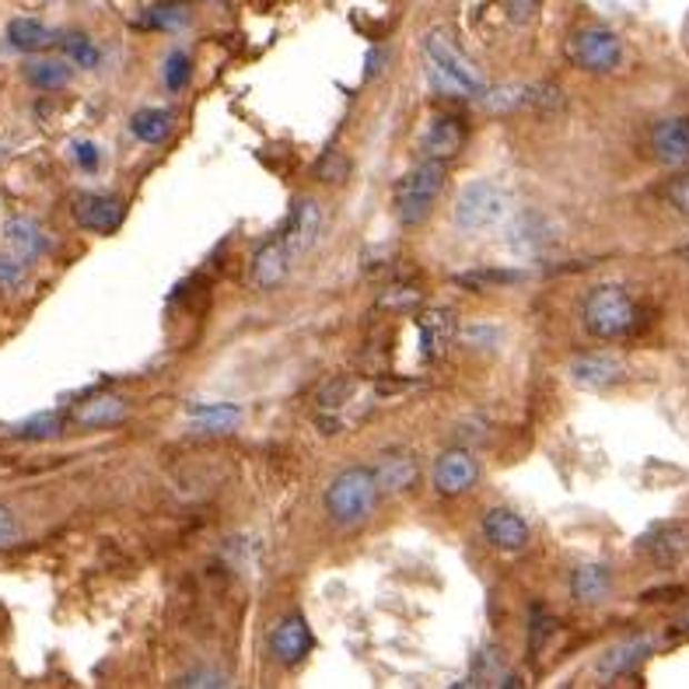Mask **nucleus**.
Returning a JSON list of instances; mask_svg holds the SVG:
<instances>
[{"label":"nucleus","instance_id":"nucleus-1","mask_svg":"<svg viewBox=\"0 0 689 689\" xmlns=\"http://www.w3.org/2000/svg\"><path fill=\"white\" fill-rule=\"evenodd\" d=\"M423 60H427V74L438 88L448 94H462V99H480L487 94V81L480 74V67L472 63L456 42L441 32H427L423 36Z\"/></svg>","mask_w":689,"mask_h":689},{"label":"nucleus","instance_id":"nucleus-2","mask_svg":"<svg viewBox=\"0 0 689 689\" xmlns=\"http://www.w3.org/2000/svg\"><path fill=\"white\" fill-rule=\"evenodd\" d=\"M581 322L596 340H623L637 329L640 308L623 283H599L585 294Z\"/></svg>","mask_w":689,"mask_h":689},{"label":"nucleus","instance_id":"nucleus-3","mask_svg":"<svg viewBox=\"0 0 689 689\" xmlns=\"http://www.w3.org/2000/svg\"><path fill=\"white\" fill-rule=\"evenodd\" d=\"M378 480L371 466H350L326 490V511L343 529L365 526L378 505Z\"/></svg>","mask_w":689,"mask_h":689},{"label":"nucleus","instance_id":"nucleus-4","mask_svg":"<svg viewBox=\"0 0 689 689\" xmlns=\"http://www.w3.org/2000/svg\"><path fill=\"white\" fill-rule=\"evenodd\" d=\"M445 179H448L445 161L423 158L420 164H413V169L396 182V213H399V221L407 224V228L423 224L427 213L435 210V200L441 197Z\"/></svg>","mask_w":689,"mask_h":689},{"label":"nucleus","instance_id":"nucleus-5","mask_svg":"<svg viewBox=\"0 0 689 689\" xmlns=\"http://www.w3.org/2000/svg\"><path fill=\"white\" fill-rule=\"evenodd\" d=\"M567 57L588 74H609L623 63V42L606 26H581L567 39Z\"/></svg>","mask_w":689,"mask_h":689},{"label":"nucleus","instance_id":"nucleus-6","mask_svg":"<svg viewBox=\"0 0 689 689\" xmlns=\"http://www.w3.org/2000/svg\"><path fill=\"white\" fill-rule=\"evenodd\" d=\"M505 193L490 179L469 182L456 200V224L462 231H487L505 218Z\"/></svg>","mask_w":689,"mask_h":689},{"label":"nucleus","instance_id":"nucleus-7","mask_svg":"<svg viewBox=\"0 0 689 689\" xmlns=\"http://www.w3.org/2000/svg\"><path fill=\"white\" fill-rule=\"evenodd\" d=\"M277 234H280V242L288 246V252L294 259H301L308 249L319 242V234H322V207H319V200L301 197L288 210V221H283V228Z\"/></svg>","mask_w":689,"mask_h":689},{"label":"nucleus","instance_id":"nucleus-8","mask_svg":"<svg viewBox=\"0 0 689 689\" xmlns=\"http://www.w3.org/2000/svg\"><path fill=\"white\" fill-rule=\"evenodd\" d=\"M627 378V365L612 353H578L570 361V382L585 392H609Z\"/></svg>","mask_w":689,"mask_h":689},{"label":"nucleus","instance_id":"nucleus-9","mask_svg":"<svg viewBox=\"0 0 689 689\" xmlns=\"http://www.w3.org/2000/svg\"><path fill=\"white\" fill-rule=\"evenodd\" d=\"M417 337H420V353L427 361H441L448 347L459 337V319L451 308H427L417 316Z\"/></svg>","mask_w":689,"mask_h":689},{"label":"nucleus","instance_id":"nucleus-10","mask_svg":"<svg viewBox=\"0 0 689 689\" xmlns=\"http://www.w3.org/2000/svg\"><path fill=\"white\" fill-rule=\"evenodd\" d=\"M480 480V462L472 459L469 448H448L435 466V487L445 497H459L472 490Z\"/></svg>","mask_w":689,"mask_h":689},{"label":"nucleus","instance_id":"nucleus-11","mask_svg":"<svg viewBox=\"0 0 689 689\" xmlns=\"http://www.w3.org/2000/svg\"><path fill=\"white\" fill-rule=\"evenodd\" d=\"M371 469H375V480H378V490L382 493H407L420 483V462L410 448L382 451Z\"/></svg>","mask_w":689,"mask_h":689},{"label":"nucleus","instance_id":"nucleus-12","mask_svg":"<svg viewBox=\"0 0 689 689\" xmlns=\"http://www.w3.org/2000/svg\"><path fill=\"white\" fill-rule=\"evenodd\" d=\"M123 200L120 197H109V193H81L74 197V221L84 228V231H99V234H109L123 224Z\"/></svg>","mask_w":689,"mask_h":689},{"label":"nucleus","instance_id":"nucleus-13","mask_svg":"<svg viewBox=\"0 0 689 689\" xmlns=\"http://www.w3.org/2000/svg\"><path fill=\"white\" fill-rule=\"evenodd\" d=\"M640 550L655 563H679L689 553V526L686 521H658L640 536Z\"/></svg>","mask_w":689,"mask_h":689},{"label":"nucleus","instance_id":"nucleus-14","mask_svg":"<svg viewBox=\"0 0 689 689\" xmlns=\"http://www.w3.org/2000/svg\"><path fill=\"white\" fill-rule=\"evenodd\" d=\"M483 536L505 553H518L529 546V521L511 508H490L483 515Z\"/></svg>","mask_w":689,"mask_h":689},{"label":"nucleus","instance_id":"nucleus-15","mask_svg":"<svg viewBox=\"0 0 689 689\" xmlns=\"http://www.w3.org/2000/svg\"><path fill=\"white\" fill-rule=\"evenodd\" d=\"M312 645H316L312 630H308L304 616H298V612L283 616L270 633V648H273L280 665H298L308 651H312Z\"/></svg>","mask_w":689,"mask_h":689},{"label":"nucleus","instance_id":"nucleus-16","mask_svg":"<svg viewBox=\"0 0 689 689\" xmlns=\"http://www.w3.org/2000/svg\"><path fill=\"white\" fill-rule=\"evenodd\" d=\"M294 263V256L288 252V246L277 239H270L267 246H259L256 256H252V267H249V280L256 283L259 291H273L277 283H283V277H288Z\"/></svg>","mask_w":689,"mask_h":689},{"label":"nucleus","instance_id":"nucleus-17","mask_svg":"<svg viewBox=\"0 0 689 689\" xmlns=\"http://www.w3.org/2000/svg\"><path fill=\"white\" fill-rule=\"evenodd\" d=\"M651 151L661 164H672V169L689 161V120L686 116H669V120L655 123Z\"/></svg>","mask_w":689,"mask_h":689},{"label":"nucleus","instance_id":"nucleus-18","mask_svg":"<svg viewBox=\"0 0 689 689\" xmlns=\"http://www.w3.org/2000/svg\"><path fill=\"white\" fill-rule=\"evenodd\" d=\"M655 648H658V640L648 637V633L630 637V640H620V645H612V648L599 658V672H602L606 679H612V676H627V672L637 669L640 661H648Z\"/></svg>","mask_w":689,"mask_h":689},{"label":"nucleus","instance_id":"nucleus-19","mask_svg":"<svg viewBox=\"0 0 689 689\" xmlns=\"http://www.w3.org/2000/svg\"><path fill=\"white\" fill-rule=\"evenodd\" d=\"M4 242L8 252L21 256L26 263H36V259L50 249V239H46V228L36 218H11L4 224Z\"/></svg>","mask_w":689,"mask_h":689},{"label":"nucleus","instance_id":"nucleus-20","mask_svg":"<svg viewBox=\"0 0 689 689\" xmlns=\"http://www.w3.org/2000/svg\"><path fill=\"white\" fill-rule=\"evenodd\" d=\"M462 140H466V130L459 120H451V116H438V120H431V127H427L423 133V154L435 158V161H451L459 151H462Z\"/></svg>","mask_w":689,"mask_h":689},{"label":"nucleus","instance_id":"nucleus-21","mask_svg":"<svg viewBox=\"0 0 689 689\" xmlns=\"http://www.w3.org/2000/svg\"><path fill=\"white\" fill-rule=\"evenodd\" d=\"M570 591L581 606H602L612 596V570L606 563H581L570 575Z\"/></svg>","mask_w":689,"mask_h":689},{"label":"nucleus","instance_id":"nucleus-22","mask_svg":"<svg viewBox=\"0 0 689 689\" xmlns=\"http://www.w3.org/2000/svg\"><path fill=\"white\" fill-rule=\"evenodd\" d=\"M127 417V399L112 396V392H99L84 399L81 407L74 410V420L81 427H106V423H120Z\"/></svg>","mask_w":689,"mask_h":689},{"label":"nucleus","instance_id":"nucleus-23","mask_svg":"<svg viewBox=\"0 0 689 689\" xmlns=\"http://www.w3.org/2000/svg\"><path fill=\"white\" fill-rule=\"evenodd\" d=\"M8 42L21 53H39V50H50L53 42H60V36L53 29H46L36 18H14L8 26Z\"/></svg>","mask_w":689,"mask_h":689},{"label":"nucleus","instance_id":"nucleus-24","mask_svg":"<svg viewBox=\"0 0 689 689\" xmlns=\"http://www.w3.org/2000/svg\"><path fill=\"white\" fill-rule=\"evenodd\" d=\"M130 133L140 140V144H161V140H169L172 133V112L169 109H137L130 116Z\"/></svg>","mask_w":689,"mask_h":689},{"label":"nucleus","instance_id":"nucleus-25","mask_svg":"<svg viewBox=\"0 0 689 689\" xmlns=\"http://www.w3.org/2000/svg\"><path fill=\"white\" fill-rule=\"evenodd\" d=\"M242 423V407L234 402H213V407H193V431L197 435H224Z\"/></svg>","mask_w":689,"mask_h":689},{"label":"nucleus","instance_id":"nucleus-26","mask_svg":"<svg viewBox=\"0 0 689 689\" xmlns=\"http://www.w3.org/2000/svg\"><path fill=\"white\" fill-rule=\"evenodd\" d=\"M353 392H358V378H353V375H337V378H329V382L319 386V392H316V407L329 417V413L343 410L347 402L353 399Z\"/></svg>","mask_w":689,"mask_h":689},{"label":"nucleus","instance_id":"nucleus-27","mask_svg":"<svg viewBox=\"0 0 689 689\" xmlns=\"http://www.w3.org/2000/svg\"><path fill=\"white\" fill-rule=\"evenodd\" d=\"M26 78H29V84L42 88V91H57V88L70 84V63L67 60H50V57L32 60L26 67Z\"/></svg>","mask_w":689,"mask_h":689},{"label":"nucleus","instance_id":"nucleus-28","mask_svg":"<svg viewBox=\"0 0 689 689\" xmlns=\"http://www.w3.org/2000/svg\"><path fill=\"white\" fill-rule=\"evenodd\" d=\"M60 46H63L67 60H70V63H78V67H84V70L99 67V60H102L99 46H94L84 32H67V36H60Z\"/></svg>","mask_w":689,"mask_h":689},{"label":"nucleus","instance_id":"nucleus-29","mask_svg":"<svg viewBox=\"0 0 689 689\" xmlns=\"http://www.w3.org/2000/svg\"><path fill=\"white\" fill-rule=\"evenodd\" d=\"M161 78H164V88L182 94L186 84H189V78H193V60H189V53L172 50L169 60H164V67H161Z\"/></svg>","mask_w":689,"mask_h":689},{"label":"nucleus","instance_id":"nucleus-30","mask_svg":"<svg viewBox=\"0 0 689 689\" xmlns=\"http://www.w3.org/2000/svg\"><path fill=\"white\" fill-rule=\"evenodd\" d=\"M186 21H189V14H186V8H182V4H154V8L148 11V26L164 29V32H176V29H182Z\"/></svg>","mask_w":689,"mask_h":689},{"label":"nucleus","instance_id":"nucleus-31","mask_svg":"<svg viewBox=\"0 0 689 689\" xmlns=\"http://www.w3.org/2000/svg\"><path fill=\"white\" fill-rule=\"evenodd\" d=\"M14 435L18 438H53V435H60V417L57 413H39L26 423H18Z\"/></svg>","mask_w":689,"mask_h":689},{"label":"nucleus","instance_id":"nucleus-32","mask_svg":"<svg viewBox=\"0 0 689 689\" xmlns=\"http://www.w3.org/2000/svg\"><path fill=\"white\" fill-rule=\"evenodd\" d=\"M29 273V263L14 252H0V288H18Z\"/></svg>","mask_w":689,"mask_h":689},{"label":"nucleus","instance_id":"nucleus-33","mask_svg":"<svg viewBox=\"0 0 689 689\" xmlns=\"http://www.w3.org/2000/svg\"><path fill=\"white\" fill-rule=\"evenodd\" d=\"M511 280H518V273L480 270V273H462V277H456V283H462V288H472V291H487V288H493V283H511Z\"/></svg>","mask_w":689,"mask_h":689},{"label":"nucleus","instance_id":"nucleus-34","mask_svg":"<svg viewBox=\"0 0 689 689\" xmlns=\"http://www.w3.org/2000/svg\"><path fill=\"white\" fill-rule=\"evenodd\" d=\"M179 686H186V689H207V686L221 689V686H228V676H224V672H213V669H197V672L179 676Z\"/></svg>","mask_w":689,"mask_h":689},{"label":"nucleus","instance_id":"nucleus-35","mask_svg":"<svg viewBox=\"0 0 689 689\" xmlns=\"http://www.w3.org/2000/svg\"><path fill=\"white\" fill-rule=\"evenodd\" d=\"M665 197H669V203L682 213V218H689V172L672 179L669 189H665Z\"/></svg>","mask_w":689,"mask_h":689},{"label":"nucleus","instance_id":"nucleus-36","mask_svg":"<svg viewBox=\"0 0 689 689\" xmlns=\"http://www.w3.org/2000/svg\"><path fill=\"white\" fill-rule=\"evenodd\" d=\"M539 8H542V0H508V14L515 26H532Z\"/></svg>","mask_w":689,"mask_h":689},{"label":"nucleus","instance_id":"nucleus-37","mask_svg":"<svg viewBox=\"0 0 689 689\" xmlns=\"http://www.w3.org/2000/svg\"><path fill=\"white\" fill-rule=\"evenodd\" d=\"M74 161L81 164L84 172H94V169H99L102 154H99V148L91 144V140H78V144H74Z\"/></svg>","mask_w":689,"mask_h":689},{"label":"nucleus","instance_id":"nucleus-38","mask_svg":"<svg viewBox=\"0 0 689 689\" xmlns=\"http://www.w3.org/2000/svg\"><path fill=\"white\" fill-rule=\"evenodd\" d=\"M420 291L417 288H392L389 294H382V304H396V308H407V304H417Z\"/></svg>","mask_w":689,"mask_h":689},{"label":"nucleus","instance_id":"nucleus-39","mask_svg":"<svg viewBox=\"0 0 689 689\" xmlns=\"http://www.w3.org/2000/svg\"><path fill=\"white\" fill-rule=\"evenodd\" d=\"M553 616H542L536 612V620H532V651H542V633H553Z\"/></svg>","mask_w":689,"mask_h":689},{"label":"nucleus","instance_id":"nucleus-40","mask_svg":"<svg viewBox=\"0 0 689 689\" xmlns=\"http://www.w3.org/2000/svg\"><path fill=\"white\" fill-rule=\"evenodd\" d=\"M14 536H18V521H14V515H11L8 508H0V546L14 542Z\"/></svg>","mask_w":689,"mask_h":689},{"label":"nucleus","instance_id":"nucleus-41","mask_svg":"<svg viewBox=\"0 0 689 689\" xmlns=\"http://www.w3.org/2000/svg\"><path fill=\"white\" fill-rule=\"evenodd\" d=\"M679 627H682V630L689 633V609H686V616H682V620H679Z\"/></svg>","mask_w":689,"mask_h":689},{"label":"nucleus","instance_id":"nucleus-42","mask_svg":"<svg viewBox=\"0 0 689 689\" xmlns=\"http://www.w3.org/2000/svg\"><path fill=\"white\" fill-rule=\"evenodd\" d=\"M686 263H689V252H686Z\"/></svg>","mask_w":689,"mask_h":689}]
</instances>
